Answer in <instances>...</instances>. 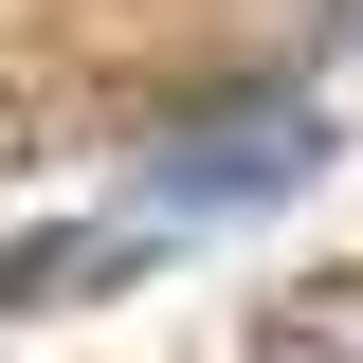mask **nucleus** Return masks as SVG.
<instances>
[{"label":"nucleus","mask_w":363,"mask_h":363,"mask_svg":"<svg viewBox=\"0 0 363 363\" xmlns=\"http://www.w3.org/2000/svg\"><path fill=\"white\" fill-rule=\"evenodd\" d=\"M327 164H345V128L255 91V109H218V128H182L164 164H145V200H164V218H182V200H291V182H327Z\"/></svg>","instance_id":"nucleus-1"},{"label":"nucleus","mask_w":363,"mask_h":363,"mask_svg":"<svg viewBox=\"0 0 363 363\" xmlns=\"http://www.w3.org/2000/svg\"><path fill=\"white\" fill-rule=\"evenodd\" d=\"M255 363H363V272H291L255 309Z\"/></svg>","instance_id":"nucleus-3"},{"label":"nucleus","mask_w":363,"mask_h":363,"mask_svg":"<svg viewBox=\"0 0 363 363\" xmlns=\"http://www.w3.org/2000/svg\"><path fill=\"white\" fill-rule=\"evenodd\" d=\"M145 272H164V200H145V218H37V236H0V327L109 309V291H145Z\"/></svg>","instance_id":"nucleus-2"},{"label":"nucleus","mask_w":363,"mask_h":363,"mask_svg":"<svg viewBox=\"0 0 363 363\" xmlns=\"http://www.w3.org/2000/svg\"><path fill=\"white\" fill-rule=\"evenodd\" d=\"M327 37H345V55H363V0H327Z\"/></svg>","instance_id":"nucleus-4"}]
</instances>
